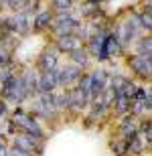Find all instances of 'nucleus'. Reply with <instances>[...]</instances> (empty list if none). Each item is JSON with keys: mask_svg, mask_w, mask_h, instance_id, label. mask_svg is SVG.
<instances>
[{"mask_svg": "<svg viewBox=\"0 0 152 156\" xmlns=\"http://www.w3.org/2000/svg\"><path fill=\"white\" fill-rule=\"evenodd\" d=\"M14 146H18V148H23L24 152H29V154L33 156H41V140L33 138V136H27V134H23V136H16L14 138Z\"/></svg>", "mask_w": 152, "mask_h": 156, "instance_id": "1", "label": "nucleus"}, {"mask_svg": "<svg viewBox=\"0 0 152 156\" xmlns=\"http://www.w3.org/2000/svg\"><path fill=\"white\" fill-rule=\"evenodd\" d=\"M39 67L43 71H55L57 69V51H45L39 59Z\"/></svg>", "mask_w": 152, "mask_h": 156, "instance_id": "2", "label": "nucleus"}, {"mask_svg": "<svg viewBox=\"0 0 152 156\" xmlns=\"http://www.w3.org/2000/svg\"><path fill=\"white\" fill-rule=\"evenodd\" d=\"M57 45H59V51L73 53V51H77V49H81V41L77 39V37H73V35H63L59 39Z\"/></svg>", "mask_w": 152, "mask_h": 156, "instance_id": "3", "label": "nucleus"}, {"mask_svg": "<svg viewBox=\"0 0 152 156\" xmlns=\"http://www.w3.org/2000/svg\"><path fill=\"white\" fill-rule=\"evenodd\" d=\"M71 55V61H73V63L75 65H79V67H81V65H85L87 63V51H83V49H77V51H73V53H69Z\"/></svg>", "mask_w": 152, "mask_h": 156, "instance_id": "4", "label": "nucleus"}, {"mask_svg": "<svg viewBox=\"0 0 152 156\" xmlns=\"http://www.w3.org/2000/svg\"><path fill=\"white\" fill-rule=\"evenodd\" d=\"M142 134H144V138H146L148 142H152V124H150V122L142 126Z\"/></svg>", "mask_w": 152, "mask_h": 156, "instance_id": "5", "label": "nucleus"}, {"mask_svg": "<svg viewBox=\"0 0 152 156\" xmlns=\"http://www.w3.org/2000/svg\"><path fill=\"white\" fill-rule=\"evenodd\" d=\"M10 154V146L6 144L4 138H0V156H8Z\"/></svg>", "mask_w": 152, "mask_h": 156, "instance_id": "6", "label": "nucleus"}, {"mask_svg": "<svg viewBox=\"0 0 152 156\" xmlns=\"http://www.w3.org/2000/svg\"><path fill=\"white\" fill-rule=\"evenodd\" d=\"M142 24L146 27V29H150L152 30V10H148L144 16H142Z\"/></svg>", "mask_w": 152, "mask_h": 156, "instance_id": "7", "label": "nucleus"}, {"mask_svg": "<svg viewBox=\"0 0 152 156\" xmlns=\"http://www.w3.org/2000/svg\"><path fill=\"white\" fill-rule=\"evenodd\" d=\"M8 156H33V154L24 152L23 148H18V146H12V148H10V154H8Z\"/></svg>", "mask_w": 152, "mask_h": 156, "instance_id": "8", "label": "nucleus"}, {"mask_svg": "<svg viewBox=\"0 0 152 156\" xmlns=\"http://www.w3.org/2000/svg\"><path fill=\"white\" fill-rule=\"evenodd\" d=\"M47 20H51V16H49V14H41V16L37 18V27H47Z\"/></svg>", "mask_w": 152, "mask_h": 156, "instance_id": "9", "label": "nucleus"}, {"mask_svg": "<svg viewBox=\"0 0 152 156\" xmlns=\"http://www.w3.org/2000/svg\"><path fill=\"white\" fill-rule=\"evenodd\" d=\"M146 108H148V110L152 112V89H150V91L146 93Z\"/></svg>", "mask_w": 152, "mask_h": 156, "instance_id": "10", "label": "nucleus"}, {"mask_svg": "<svg viewBox=\"0 0 152 156\" xmlns=\"http://www.w3.org/2000/svg\"><path fill=\"white\" fill-rule=\"evenodd\" d=\"M6 61H8V55L4 49H0V63H6Z\"/></svg>", "mask_w": 152, "mask_h": 156, "instance_id": "11", "label": "nucleus"}, {"mask_svg": "<svg viewBox=\"0 0 152 156\" xmlns=\"http://www.w3.org/2000/svg\"><path fill=\"white\" fill-rule=\"evenodd\" d=\"M2 114H4V104L0 101V116H2Z\"/></svg>", "mask_w": 152, "mask_h": 156, "instance_id": "12", "label": "nucleus"}]
</instances>
